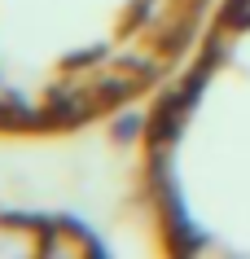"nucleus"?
Returning <instances> with one entry per match:
<instances>
[{"label": "nucleus", "instance_id": "f257e3e1", "mask_svg": "<svg viewBox=\"0 0 250 259\" xmlns=\"http://www.w3.org/2000/svg\"><path fill=\"white\" fill-rule=\"evenodd\" d=\"M228 27H250V0H228Z\"/></svg>", "mask_w": 250, "mask_h": 259}]
</instances>
